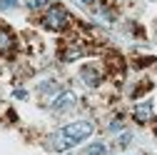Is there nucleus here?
<instances>
[{
    "label": "nucleus",
    "mask_w": 157,
    "mask_h": 155,
    "mask_svg": "<svg viewBox=\"0 0 157 155\" xmlns=\"http://www.w3.org/2000/svg\"><path fill=\"white\" fill-rule=\"evenodd\" d=\"M95 130V125L90 120H77V123H70L65 128H60L55 135H52V148L55 150H70L75 148L77 143H82L85 138H90Z\"/></svg>",
    "instance_id": "obj_1"
},
{
    "label": "nucleus",
    "mask_w": 157,
    "mask_h": 155,
    "mask_svg": "<svg viewBox=\"0 0 157 155\" xmlns=\"http://www.w3.org/2000/svg\"><path fill=\"white\" fill-rule=\"evenodd\" d=\"M67 23H70V15H67V10L63 5L48 8V15H45V20H43V25L48 30H63V28H67Z\"/></svg>",
    "instance_id": "obj_2"
},
{
    "label": "nucleus",
    "mask_w": 157,
    "mask_h": 155,
    "mask_svg": "<svg viewBox=\"0 0 157 155\" xmlns=\"http://www.w3.org/2000/svg\"><path fill=\"white\" fill-rule=\"evenodd\" d=\"M72 103H75V93H72V90H63V93L50 103V108H52V110H65V108H70Z\"/></svg>",
    "instance_id": "obj_3"
},
{
    "label": "nucleus",
    "mask_w": 157,
    "mask_h": 155,
    "mask_svg": "<svg viewBox=\"0 0 157 155\" xmlns=\"http://www.w3.org/2000/svg\"><path fill=\"white\" fill-rule=\"evenodd\" d=\"M150 118H152V105L150 103H142V105L135 108V120L137 123H147Z\"/></svg>",
    "instance_id": "obj_4"
},
{
    "label": "nucleus",
    "mask_w": 157,
    "mask_h": 155,
    "mask_svg": "<svg viewBox=\"0 0 157 155\" xmlns=\"http://www.w3.org/2000/svg\"><path fill=\"white\" fill-rule=\"evenodd\" d=\"M13 45H15L13 35H10L8 30H0V55H8V53L13 50Z\"/></svg>",
    "instance_id": "obj_5"
},
{
    "label": "nucleus",
    "mask_w": 157,
    "mask_h": 155,
    "mask_svg": "<svg viewBox=\"0 0 157 155\" xmlns=\"http://www.w3.org/2000/svg\"><path fill=\"white\" fill-rule=\"evenodd\" d=\"M82 80L95 88V85H100V75H97V70H92V68H85L82 70Z\"/></svg>",
    "instance_id": "obj_6"
},
{
    "label": "nucleus",
    "mask_w": 157,
    "mask_h": 155,
    "mask_svg": "<svg viewBox=\"0 0 157 155\" xmlns=\"http://www.w3.org/2000/svg\"><path fill=\"white\" fill-rule=\"evenodd\" d=\"M105 153H107V148H105L102 143H92V145H90L82 155H105Z\"/></svg>",
    "instance_id": "obj_7"
},
{
    "label": "nucleus",
    "mask_w": 157,
    "mask_h": 155,
    "mask_svg": "<svg viewBox=\"0 0 157 155\" xmlns=\"http://www.w3.org/2000/svg\"><path fill=\"white\" fill-rule=\"evenodd\" d=\"M25 5H28L30 10H40V8L48 5V0H25Z\"/></svg>",
    "instance_id": "obj_8"
},
{
    "label": "nucleus",
    "mask_w": 157,
    "mask_h": 155,
    "mask_svg": "<svg viewBox=\"0 0 157 155\" xmlns=\"http://www.w3.org/2000/svg\"><path fill=\"white\" fill-rule=\"evenodd\" d=\"M17 5V0H0V10H13Z\"/></svg>",
    "instance_id": "obj_9"
},
{
    "label": "nucleus",
    "mask_w": 157,
    "mask_h": 155,
    "mask_svg": "<svg viewBox=\"0 0 157 155\" xmlns=\"http://www.w3.org/2000/svg\"><path fill=\"white\" fill-rule=\"evenodd\" d=\"M127 143H130V133H122L120 135V145H127Z\"/></svg>",
    "instance_id": "obj_10"
},
{
    "label": "nucleus",
    "mask_w": 157,
    "mask_h": 155,
    "mask_svg": "<svg viewBox=\"0 0 157 155\" xmlns=\"http://www.w3.org/2000/svg\"><path fill=\"white\" fill-rule=\"evenodd\" d=\"M82 3H85V5H90V3H92V0H82Z\"/></svg>",
    "instance_id": "obj_11"
}]
</instances>
